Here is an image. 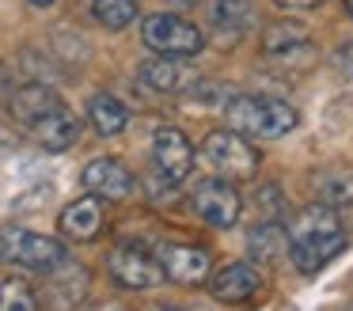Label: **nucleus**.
Returning a JSON list of instances; mask_svg holds the SVG:
<instances>
[{
  "mask_svg": "<svg viewBox=\"0 0 353 311\" xmlns=\"http://www.w3.org/2000/svg\"><path fill=\"white\" fill-rule=\"evenodd\" d=\"M342 250H345V228L330 205L315 201L296 212V220L289 228V258L300 273H319Z\"/></svg>",
  "mask_w": 353,
  "mask_h": 311,
  "instance_id": "1",
  "label": "nucleus"
},
{
  "mask_svg": "<svg viewBox=\"0 0 353 311\" xmlns=\"http://www.w3.org/2000/svg\"><path fill=\"white\" fill-rule=\"evenodd\" d=\"M224 118L228 129L243 137H285L296 129L300 114L274 95H232L224 103Z\"/></svg>",
  "mask_w": 353,
  "mask_h": 311,
  "instance_id": "2",
  "label": "nucleus"
},
{
  "mask_svg": "<svg viewBox=\"0 0 353 311\" xmlns=\"http://www.w3.org/2000/svg\"><path fill=\"white\" fill-rule=\"evenodd\" d=\"M0 258L23 270L54 273L65 262V247L50 235L27 232V228H0Z\"/></svg>",
  "mask_w": 353,
  "mask_h": 311,
  "instance_id": "3",
  "label": "nucleus"
},
{
  "mask_svg": "<svg viewBox=\"0 0 353 311\" xmlns=\"http://www.w3.org/2000/svg\"><path fill=\"white\" fill-rule=\"evenodd\" d=\"M141 38H145L148 50L163 53V57H198L205 50V34H201L194 23L179 19V15L156 12L141 23Z\"/></svg>",
  "mask_w": 353,
  "mask_h": 311,
  "instance_id": "4",
  "label": "nucleus"
},
{
  "mask_svg": "<svg viewBox=\"0 0 353 311\" xmlns=\"http://www.w3.org/2000/svg\"><path fill=\"white\" fill-rule=\"evenodd\" d=\"M205 156H209V163L232 182L254 179V171H259V163H262L259 148H254L243 133H236V129H213V133L205 137Z\"/></svg>",
  "mask_w": 353,
  "mask_h": 311,
  "instance_id": "5",
  "label": "nucleus"
},
{
  "mask_svg": "<svg viewBox=\"0 0 353 311\" xmlns=\"http://www.w3.org/2000/svg\"><path fill=\"white\" fill-rule=\"evenodd\" d=\"M107 265H110V277H114L122 288H156V285H163V277H168L163 265H160V258H152L141 247H114L110 258H107Z\"/></svg>",
  "mask_w": 353,
  "mask_h": 311,
  "instance_id": "6",
  "label": "nucleus"
},
{
  "mask_svg": "<svg viewBox=\"0 0 353 311\" xmlns=\"http://www.w3.org/2000/svg\"><path fill=\"white\" fill-rule=\"evenodd\" d=\"M152 163H156V171H160V179H168V182H183L186 174L194 171V144L186 141L183 129H171V126L156 129Z\"/></svg>",
  "mask_w": 353,
  "mask_h": 311,
  "instance_id": "7",
  "label": "nucleus"
},
{
  "mask_svg": "<svg viewBox=\"0 0 353 311\" xmlns=\"http://www.w3.org/2000/svg\"><path fill=\"white\" fill-rule=\"evenodd\" d=\"M194 209H198V217L205 220V224L232 228L239 220V212H243V201H239V194H236L232 182L209 179V182H201V186L194 190Z\"/></svg>",
  "mask_w": 353,
  "mask_h": 311,
  "instance_id": "8",
  "label": "nucleus"
},
{
  "mask_svg": "<svg viewBox=\"0 0 353 311\" xmlns=\"http://www.w3.org/2000/svg\"><path fill=\"white\" fill-rule=\"evenodd\" d=\"M209 292L221 303H251L262 292V273L251 262H228L213 273L209 281Z\"/></svg>",
  "mask_w": 353,
  "mask_h": 311,
  "instance_id": "9",
  "label": "nucleus"
},
{
  "mask_svg": "<svg viewBox=\"0 0 353 311\" xmlns=\"http://www.w3.org/2000/svg\"><path fill=\"white\" fill-rule=\"evenodd\" d=\"M84 186H88V194L103 197V201H125L133 194V174L122 159L103 156L84 167Z\"/></svg>",
  "mask_w": 353,
  "mask_h": 311,
  "instance_id": "10",
  "label": "nucleus"
},
{
  "mask_svg": "<svg viewBox=\"0 0 353 311\" xmlns=\"http://www.w3.org/2000/svg\"><path fill=\"white\" fill-rule=\"evenodd\" d=\"M160 265L179 285H201L213 273V254L205 247H179V243H171V247L160 250Z\"/></svg>",
  "mask_w": 353,
  "mask_h": 311,
  "instance_id": "11",
  "label": "nucleus"
},
{
  "mask_svg": "<svg viewBox=\"0 0 353 311\" xmlns=\"http://www.w3.org/2000/svg\"><path fill=\"white\" fill-rule=\"evenodd\" d=\"M141 80L152 91H163V95H183L198 83V72L186 65V57H152L141 65Z\"/></svg>",
  "mask_w": 353,
  "mask_h": 311,
  "instance_id": "12",
  "label": "nucleus"
},
{
  "mask_svg": "<svg viewBox=\"0 0 353 311\" xmlns=\"http://www.w3.org/2000/svg\"><path fill=\"white\" fill-rule=\"evenodd\" d=\"M31 133H34V141H39L46 152H65V148H72V144H77V137H80V121L72 118V110L61 103L57 110H50L46 118L34 121Z\"/></svg>",
  "mask_w": 353,
  "mask_h": 311,
  "instance_id": "13",
  "label": "nucleus"
},
{
  "mask_svg": "<svg viewBox=\"0 0 353 311\" xmlns=\"http://www.w3.org/2000/svg\"><path fill=\"white\" fill-rule=\"evenodd\" d=\"M61 232L69 235V239H80V243L95 239V235L103 232V205H99V197L84 194V197H77L72 205H65Z\"/></svg>",
  "mask_w": 353,
  "mask_h": 311,
  "instance_id": "14",
  "label": "nucleus"
},
{
  "mask_svg": "<svg viewBox=\"0 0 353 311\" xmlns=\"http://www.w3.org/2000/svg\"><path fill=\"white\" fill-rule=\"evenodd\" d=\"M8 106H12V114H16V121H23V126L31 129L39 118H46L50 110H57L61 99H57V91L46 88V83H23V88H16V95L8 99Z\"/></svg>",
  "mask_w": 353,
  "mask_h": 311,
  "instance_id": "15",
  "label": "nucleus"
},
{
  "mask_svg": "<svg viewBox=\"0 0 353 311\" xmlns=\"http://www.w3.org/2000/svg\"><path fill=\"white\" fill-rule=\"evenodd\" d=\"M88 121L95 126V133L118 137L125 126H130V110H125L122 99H114V95H107V91H99V95L88 99Z\"/></svg>",
  "mask_w": 353,
  "mask_h": 311,
  "instance_id": "16",
  "label": "nucleus"
},
{
  "mask_svg": "<svg viewBox=\"0 0 353 311\" xmlns=\"http://www.w3.org/2000/svg\"><path fill=\"white\" fill-rule=\"evenodd\" d=\"M315 194L334 212H350L353 209V171H323L315 179Z\"/></svg>",
  "mask_w": 353,
  "mask_h": 311,
  "instance_id": "17",
  "label": "nucleus"
},
{
  "mask_svg": "<svg viewBox=\"0 0 353 311\" xmlns=\"http://www.w3.org/2000/svg\"><path fill=\"white\" fill-rule=\"evenodd\" d=\"M84 288H88V270H84V265H69V258H65V262L54 270L57 303H61V308L80 303V300H84Z\"/></svg>",
  "mask_w": 353,
  "mask_h": 311,
  "instance_id": "18",
  "label": "nucleus"
},
{
  "mask_svg": "<svg viewBox=\"0 0 353 311\" xmlns=\"http://www.w3.org/2000/svg\"><path fill=\"white\" fill-rule=\"evenodd\" d=\"M251 254L259 258V262H274L281 250H289V232H285L281 224H274V220H266V224H259L251 232Z\"/></svg>",
  "mask_w": 353,
  "mask_h": 311,
  "instance_id": "19",
  "label": "nucleus"
},
{
  "mask_svg": "<svg viewBox=\"0 0 353 311\" xmlns=\"http://www.w3.org/2000/svg\"><path fill=\"white\" fill-rule=\"evenodd\" d=\"M92 12L107 30H122L137 19V0H92Z\"/></svg>",
  "mask_w": 353,
  "mask_h": 311,
  "instance_id": "20",
  "label": "nucleus"
},
{
  "mask_svg": "<svg viewBox=\"0 0 353 311\" xmlns=\"http://www.w3.org/2000/svg\"><path fill=\"white\" fill-rule=\"evenodd\" d=\"M0 311H39V300H34V288L19 277L0 281Z\"/></svg>",
  "mask_w": 353,
  "mask_h": 311,
  "instance_id": "21",
  "label": "nucleus"
},
{
  "mask_svg": "<svg viewBox=\"0 0 353 311\" xmlns=\"http://www.w3.org/2000/svg\"><path fill=\"white\" fill-rule=\"evenodd\" d=\"M216 27L228 30V27H243L247 19H251V8H247V0H216Z\"/></svg>",
  "mask_w": 353,
  "mask_h": 311,
  "instance_id": "22",
  "label": "nucleus"
},
{
  "mask_svg": "<svg viewBox=\"0 0 353 311\" xmlns=\"http://www.w3.org/2000/svg\"><path fill=\"white\" fill-rule=\"evenodd\" d=\"M262 42H266L270 53H281V50H292V42H304V30L289 27V23H277V27H270L262 34Z\"/></svg>",
  "mask_w": 353,
  "mask_h": 311,
  "instance_id": "23",
  "label": "nucleus"
},
{
  "mask_svg": "<svg viewBox=\"0 0 353 311\" xmlns=\"http://www.w3.org/2000/svg\"><path fill=\"white\" fill-rule=\"evenodd\" d=\"M259 212H266V217H277L281 212V194H277V186H266V190H259Z\"/></svg>",
  "mask_w": 353,
  "mask_h": 311,
  "instance_id": "24",
  "label": "nucleus"
},
{
  "mask_svg": "<svg viewBox=\"0 0 353 311\" xmlns=\"http://www.w3.org/2000/svg\"><path fill=\"white\" fill-rule=\"evenodd\" d=\"M16 91H12V80H8V68L0 65V99H12Z\"/></svg>",
  "mask_w": 353,
  "mask_h": 311,
  "instance_id": "25",
  "label": "nucleus"
},
{
  "mask_svg": "<svg viewBox=\"0 0 353 311\" xmlns=\"http://www.w3.org/2000/svg\"><path fill=\"white\" fill-rule=\"evenodd\" d=\"M281 8H319L323 0H277Z\"/></svg>",
  "mask_w": 353,
  "mask_h": 311,
  "instance_id": "26",
  "label": "nucleus"
},
{
  "mask_svg": "<svg viewBox=\"0 0 353 311\" xmlns=\"http://www.w3.org/2000/svg\"><path fill=\"white\" fill-rule=\"evenodd\" d=\"M92 311H130L125 303H118V300H107V303H95Z\"/></svg>",
  "mask_w": 353,
  "mask_h": 311,
  "instance_id": "27",
  "label": "nucleus"
},
{
  "mask_svg": "<svg viewBox=\"0 0 353 311\" xmlns=\"http://www.w3.org/2000/svg\"><path fill=\"white\" fill-rule=\"evenodd\" d=\"M27 4H34V8H50L54 0H27Z\"/></svg>",
  "mask_w": 353,
  "mask_h": 311,
  "instance_id": "28",
  "label": "nucleus"
},
{
  "mask_svg": "<svg viewBox=\"0 0 353 311\" xmlns=\"http://www.w3.org/2000/svg\"><path fill=\"white\" fill-rule=\"evenodd\" d=\"M171 4H183V8H190V4H198V0H171Z\"/></svg>",
  "mask_w": 353,
  "mask_h": 311,
  "instance_id": "29",
  "label": "nucleus"
},
{
  "mask_svg": "<svg viewBox=\"0 0 353 311\" xmlns=\"http://www.w3.org/2000/svg\"><path fill=\"white\" fill-rule=\"evenodd\" d=\"M152 311H179V308H168V303H163V308H152Z\"/></svg>",
  "mask_w": 353,
  "mask_h": 311,
  "instance_id": "30",
  "label": "nucleus"
},
{
  "mask_svg": "<svg viewBox=\"0 0 353 311\" xmlns=\"http://www.w3.org/2000/svg\"><path fill=\"white\" fill-rule=\"evenodd\" d=\"M342 4H345V8H353V0H342Z\"/></svg>",
  "mask_w": 353,
  "mask_h": 311,
  "instance_id": "31",
  "label": "nucleus"
},
{
  "mask_svg": "<svg viewBox=\"0 0 353 311\" xmlns=\"http://www.w3.org/2000/svg\"><path fill=\"white\" fill-rule=\"evenodd\" d=\"M350 12H353V8H350Z\"/></svg>",
  "mask_w": 353,
  "mask_h": 311,
  "instance_id": "32",
  "label": "nucleus"
},
{
  "mask_svg": "<svg viewBox=\"0 0 353 311\" xmlns=\"http://www.w3.org/2000/svg\"><path fill=\"white\" fill-rule=\"evenodd\" d=\"M350 311H353V308H350Z\"/></svg>",
  "mask_w": 353,
  "mask_h": 311,
  "instance_id": "33",
  "label": "nucleus"
}]
</instances>
